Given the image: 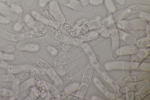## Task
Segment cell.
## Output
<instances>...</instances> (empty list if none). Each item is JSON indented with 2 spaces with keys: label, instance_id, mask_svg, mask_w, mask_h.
<instances>
[{
  "label": "cell",
  "instance_id": "51",
  "mask_svg": "<svg viewBox=\"0 0 150 100\" xmlns=\"http://www.w3.org/2000/svg\"><path fill=\"white\" fill-rule=\"evenodd\" d=\"M115 24L119 32L122 29V25L119 21L115 22Z\"/></svg>",
  "mask_w": 150,
  "mask_h": 100
},
{
  "label": "cell",
  "instance_id": "18",
  "mask_svg": "<svg viewBox=\"0 0 150 100\" xmlns=\"http://www.w3.org/2000/svg\"><path fill=\"white\" fill-rule=\"evenodd\" d=\"M43 42L47 45L48 46L53 47L58 50H61L62 49V45L54 40V38L49 36H46L44 37L41 38Z\"/></svg>",
  "mask_w": 150,
  "mask_h": 100
},
{
  "label": "cell",
  "instance_id": "30",
  "mask_svg": "<svg viewBox=\"0 0 150 100\" xmlns=\"http://www.w3.org/2000/svg\"><path fill=\"white\" fill-rule=\"evenodd\" d=\"M92 74V70L87 68L85 71L82 80V83L89 85L90 84Z\"/></svg>",
  "mask_w": 150,
  "mask_h": 100
},
{
  "label": "cell",
  "instance_id": "46",
  "mask_svg": "<svg viewBox=\"0 0 150 100\" xmlns=\"http://www.w3.org/2000/svg\"><path fill=\"white\" fill-rule=\"evenodd\" d=\"M53 0H40L39 2V5L41 7H45L48 4L50 3Z\"/></svg>",
  "mask_w": 150,
  "mask_h": 100
},
{
  "label": "cell",
  "instance_id": "40",
  "mask_svg": "<svg viewBox=\"0 0 150 100\" xmlns=\"http://www.w3.org/2000/svg\"><path fill=\"white\" fill-rule=\"evenodd\" d=\"M86 99L83 97L71 94H68L64 97L65 100H83Z\"/></svg>",
  "mask_w": 150,
  "mask_h": 100
},
{
  "label": "cell",
  "instance_id": "9",
  "mask_svg": "<svg viewBox=\"0 0 150 100\" xmlns=\"http://www.w3.org/2000/svg\"><path fill=\"white\" fill-rule=\"evenodd\" d=\"M73 84V81L69 79L63 82L56 88L53 87L52 86H50L47 88V90L53 96H56L71 87Z\"/></svg>",
  "mask_w": 150,
  "mask_h": 100
},
{
  "label": "cell",
  "instance_id": "1",
  "mask_svg": "<svg viewBox=\"0 0 150 100\" xmlns=\"http://www.w3.org/2000/svg\"><path fill=\"white\" fill-rule=\"evenodd\" d=\"M30 73L38 96L42 100H48L49 92L38 70L36 68H33L30 70Z\"/></svg>",
  "mask_w": 150,
  "mask_h": 100
},
{
  "label": "cell",
  "instance_id": "56",
  "mask_svg": "<svg viewBox=\"0 0 150 100\" xmlns=\"http://www.w3.org/2000/svg\"><path fill=\"white\" fill-rule=\"evenodd\" d=\"M11 0V1H19V0Z\"/></svg>",
  "mask_w": 150,
  "mask_h": 100
},
{
  "label": "cell",
  "instance_id": "43",
  "mask_svg": "<svg viewBox=\"0 0 150 100\" xmlns=\"http://www.w3.org/2000/svg\"><path fill=\"white\" fill-rule=\"evenodd\" d=\"M139 18L145 19L149 22L150 21V16L149 13L142 12L139 13Z\"/></svg>",
  "mask_w": 150,
  "mask_h": 100
},
{
  "label": "cell",
  "instance_id": "42",
  "mask_svg": "<svg viewBox=\"0 0 150 100\" xmlns=\"http://www.w3.org/2000/svg\"><path fill=\"white\" fill-rule=\"evenodd\" d=\"M40 48L39 45L36 44H32L27 49L28 50L33 52H37Z\"/></svg>",
  "mask_w": 150,
  "mask_h": 100
},
{
  "label": "cell",
  "instance_id": "2",
  "mask_svg": "<svg viewBox=\"0 0 150 100\" xmlns=\"http://www.w3.org/2000/svg\"><path fill=\"white\" fill-rule=\"evenodd\" d=\"M119 22L122 25V30L126 31L132 30H145L149 24L148 21L146 20L140 18L123 20Z\"/></svg>",
  "mask_w": 150,
  "mask_h": 100
},
{
  "label": "cell",
  "instance_id": "21",
  "mask_svg": "<svg viewBox=\"0 0 150 100\" xmlns=\"http://www.w3.org/2000/svg\"><path fill=\"white\" fill-rule=\"evenodd\" d=\"M32 44L29 39L25 38L19 40L16 44V47L19 50L24 51L27 49Z\"/></svg>",
  "mask_w": 150,
  "mask_h": 100
},
{
  "label": "cell",
  "instance_id": "58",
  "mask_svg": "<svg viewBox=\"0 0 150 100\" xmlns=\"http://www.w3.org/2000/svg\"></svg>",
  "mask_w": 150,
  "mask_h": 100
},
{
  "label": "cell",
  "instance_id": "33",
  "mask_svg": "<svg viewBox=\"0 0 150 100\" xmlns=\"http://www.w3.org/2000/svg\"><path fill=\"white\" fill-rule=\"evenodd\" d=\"M85 22L87 24L89 28H91L93 30H98L104 27L96 21H86Z\"/></svg>",
  "mask_w": 150,
  "mask_h": 100
},
{
  "label": "cell",
  "instance_id": "37",
  "mask_svg": "<svg viewBox=\"0 0 150 100\" xmlns=\"http://www.w3.org/2000/svg\"><path fill=\"white\" fill-rule=\"evenodd\" d=\"M73 43V40L71 37L68 38L64 43L62 45V49L64 51L68 50L71 47Z\"/></svg>",
  "mask_w": 150,
  "mask_h": 100
},
{
  "label": "cell",
  "instance_id": "7",
  "mask_svg": "<svg viewBox=\"0 0 150 100\" xmlns=\"http://www.w3.org/2000/svg\"><path fill=\"white\" fill-rule=\"evenodd\" d=\"M35 64L44 70L52 81H54L59 77L54 68L44 60L40 58L39 62Z\"/></svg>",
  "mask_w": 150,
  "mask_h": 100
},
{
  "label": "cell",
  "instance_id": "13",
  "mask_svg": "<svg viewBox=\"0 0 150 100\" xmlns=\"http://www.w3.org/2000/svg\"><path fill=\"white\" fill-rule=\"evenodd\" d=\"M33 84L32 79L23 82L12 89L11 92V94L13 96H17L25 91Z\"/></svg>",
  "mask_w": 150,
  "mask_h": 100
},
{
  "label": "cell",
  "instance_id": "41",
  "mask_svg": "<svg viewBox=\"0 0 150 100\" xmlns=\"http://www.w3.org/2000/svg\"><path fill=\"white\" fill-rule=\"evenodd\" d=\"M47 49L53 56H56L58 53V50L53 47L48 46L47 47Z\"/></svg>",
  "mask_w": 150,
  "mask_h": 100
},
{
  "label": "cell",
  "instance_id": "23",
  "mask_svg": "<svg viewBox=\"0 0 150 100\" xmlns=\"http://www.w3.org/2000/svg\"><path fill=\"white\" fill-rule=\"evenodd\" d=\"M112 37V54L119 55L120 46V38L119 34L116 35Z\"/></svg>",
  "mask_w": 150,
  "mask_h": 100
},
{
  "label": "cell",
  "instance_id": "48",
  "mask_svg": "<svg viewBox=\"0 0 150 100\" xmlns=\"http://www.w3.org/2000/svg\"><path fill=\"white\" fill-rule=\"evenodd\" d=\"M8 18L6 17L0 13V22L4 23H8L10 22Z\"/></svg>",
  "mask_w": 150,
  "mask_h": 100
},
{
  "label": "cell",
  "instance_id": "28",
  "mask_svg": "<svg viewBox=\"0 0 150 100\" xmlns=\"http://www.w3.org/2000/svg\"><path fill=\"white\" fill-rule=\"evenodd\" d=\"M0 35L7 40L14 41L15 34L8 32L3 27H0Z\"/></svg>",
  "mask_w": 150,
  "mask_h": 100
},
{
  "label": "cell",
  "instance_id": "12",
  "mask_svg": "<svg viewBox=\"0 0 150 100\" xmlns=\"http://www.w3.org/2000/svg\"><path fill=\"white\" fill-rule=\"evenodd\" d=\"M30 73L24 72L16 75L9 82L13 87H15L23 82L30 79Z\"/></svg>",
  "mask_w": 150,
  "mask_h": 100
},
{
  "label": "cell",
  "instance_id": "17",
  "mask_svg": "<svg viewBox=\"0 0 150 100\" xmlns=\"http://www.w3.org/2000/svg\"><path fill=\"white\" fill-rule=\"evenodd\" d=\"M31 66L29 65H9L8 68L9 73L16 74L23 71L30 70Z\"/></svg>",
  "mask_w": 150,
  "mask_h": 100
},
{
  "label": "cell",
  "instance_id": "36",
  "mask_svg": "<svg viewBox=\"0 0 150 100\" xmlns=\"http://www.w3.org/2000/svg\"><path fill=\"white\" fill-rule=\"evenodd\" d=\"M25 95L31 100H36L39 98L35 92L30 89L28 88L25 91Z\"/></svg>",
  "mask_w": 150,
  "mask_h": 100
},
{
  "label": "cell",
  "instance_id": "50",
  "mask_svg": "<svg viewBox=\"0 0 150 100\" xmlns=\"http://www.w3.org/2000/svg\"><path fill=\"white\" fill-rule=\"evenodd\" d=\"M9 6L4 3L0 2V12L1 13L9 8Z\"/></svg>",
  "mask_w": 150,
  "mask_h": 100
},
{
  "label": "cell",
  "instance_id": "39",
  "mask_svg": "<svg viewBox=\"0 0 150 100\" xmlns=\"http://www.w3.org/2000/svg\"><path fill=\"white\" fill-rule=\"evenodd\" d=\"M112 13L110 11H108L107 13L108 18H107V26L108 27L112 26L115 23Z\"/></svg>",
  "mask_w": 150,
  "mask_h": 100
},
{
  "label": "cell",
  "instance_id": "10",
  "mask_svg": "<svg viewBox=\"0 0 150 100\" xmlns=\"http://www.w3.org/2000/svg\"><path fill=\"white\" fill-rule=\"evenodd\" d=\"M46 33L44 31H30L24 33L15 34L14 41H18L25 39L41 38L45 36Z\"/></svg>",
  "mask_w": 150,
  "mask_h": 100
},
{
  "label": "cell",
  "instance_id": "35",
  "mask_svg": "<svg viewBox=\"0 0 150 100\" xmlns=\"http://www.w3.org/2000/svg\"><path fill=\"white\" fill-rule=\"evenodd\" d=\"M82 84L79 89L76 95L83 97L88 89V85L83 84Z\"/></svg>",
  "mask_w": 150,
  "mask_h": 100
},
{
  "label": "cell",
  "instance_id": "32",
  "mask_svg": "<svg viewBox=\"0 0 150 100\" xmlns=\"http://www.w3.org/2000/svg\"><path fill=\"white\" fill-rule=\"evenodd\" d=\"M105 6L108 11L114 13L116 11V8L112 0H103Z\"/></svg>",
  "mask_w": 150,
  "mask_h": 100
},
{
  "label": "cell",
  "instance_id": "22",
  "mask_svg": "<svg viewBox=\"0 0 150 100\" xmlns=\"http://www.w3.org/2000/svg\"><path fill=\"white\" fill-rule=\"evenodd\" d=\"M120 54H135L138 52V47L135 45H129L121 47L119 49Z\"/></svg>",
  "mask_w": 150,
  "mask_h": 100
},
{
  "label": "cell",
  "instance_id": "31",
  "mask_svg": "<svg viewBox=\"0 0 150 100\" xmlns=\"http://www.w3.org/2000/svg\"><path fill=\"white\" fill-rule=\"evenodd\" d=\"M127 32L134 37L138 38L145 37L146 34L145 30H132Z\"/></svg>",
  "mask_w": 150,
  "mask_h": 100
},
{
  "label": "cell",
  "instance_id": "26",
  "mask_svg": "<svg viewBox=\"0 0 150 100\" xmlns=\"http://www.w3.org/2000/svg\"><path fill=\"white\" fill-rule=\"evenodd\" d=\"M15 50V47L12 44L0 46V56L11 54L14 52Z\"/></svg>",
  "mask_w": 150,
  "mask_h": 100
},
{
  "label": "cell",
  "instance_id": "44",
  "mask_svg": "<svg viewBox=\"0 0 150 100\" xmlns=\"http://www.w3.org/2000/svg\"><path fill=\"white\" fill-rule=\"evenodd\" d=\"M11 54H6L0 56V59L4 60H12L14 58V56Z\"/></svg>",
  "mask_w": 150,
  "mask_h": 100
},
{
  "label": "cell",
  "instance_id": "54",
  "mask_svg": "<svg viewBox=\"0 0 150 100\" xmlns=\"http://www.w3.org/2000/svg\"><path fill=\"white\" fill-rule=\"evenodd\" d=\"M119 4L121 5H124L126 2L125 0H115Z\"/></svg>",
  "mask_w": 150,
  "mask_h": 100
},
{
  "label": "cell",
  "instance_id": "8",
  "mask_svg": "<svg viewBox=\"0 0 150 100\" xmlns=\"http://www.w3.org/2000/svg\"><path fill=\"white\" fill-rule=\"evenodd\" d=\"M91 56L90 52H86L77 64L68 72L71 77L76 75L87 64Z\"/></svg>",
  "mask_w": 150,
  "mask_h": 100
},
{
  "label": "cell",
  "instance_id": "6",
  "mask_svg": "<svg viewBox=\"0 0 150 100\" xmlns=\"http://www.w3.org/2000/svg\"><path fill=\"white\" fill-rule=\"evenodd\" d=\"M30 9L25 6L22 8L18 22L13 26V29L15 31H20L25 26L30 16L31 12Z\"/></svg>",
  "mask_w": 150,
  "mask_h": 100
},
{
  "label": "cell",
  "instance_id": "20",
  "mask_svg": "<svg viewBox=\"0 0 150 100\" xmlns=\"http://www.w3.org/2000/svg\"><path fill=\"white\" fill-rule=\"evenodd\" d=\"M62 29L68 33L72 38H78L79 34L76 30L70 24L68 23L65 22L62 25Z\"/></svg>",
  "mask_w": 150,
  "mask_h": 100
},
{
  "label": "cell",
  "instance_id": "5",
  "mask_svg": "<svg viewBox=\"0 0 150 100\" xmlns=\"http://www.w3.org/2000/svg\"><path fill=\"white\" fill-rule=\"evenodd\" d=\"M86 51L84 48L81 46L65 54L62 59L63 65H67L75 62L82 57Z\"/></svg>",
  "mask_w": 150,
  "mask_h": 100
},
{
  "label": "cell",
  "instance_id": "16",
  "mask_svg": "<svg viewBox=\"0 0 150 100\" xmlns=\"http://www.w3.org/2000/svg\"><path fill=\"white\" fill-rule=\"evenodd\" d=\"M119 32V38L129 45H135L136 39L132 34L127 31L122 30Z\"/></svg>",
  "mask_w": 150,
  "mask_h": 100
},
{
  "label": "cell",
  "instance_id": "27",
  "mask_svg": "<svg viewBox=\"0 0 150 100\" xmlns=\"http://www.w3.org/2000/svg\"><path fill=\"white\" fill-rule=\"evenodd\" d=\"M136 45L138 48H144L148 47L150 45L149 36L140 38L136 42Z\"/></svg>",
  "mask_w": 150,
  "mask_h": 100
},
{
  "label": "cell",
  "instance_id": "34",
  "mask_svg": "<svg viewBox=\"0 0 150 100\" xmlns=\"http://www.w3.org/2000/svg\"><path fill=\"white\" fill-rule=\"evenodd\" d=\"M16 76V74L11 73L9 74H0V82H10Z\"/></svg>",
  "mask_w": 150,
  "mask_h": 100
},
{
  "label": "cell",
  "instance_id": "49",
  "mask_svg": "<svg viewBox=\"0 0 150 100\" xmlns=\"http://www.w3.org/2000/svg\"><path fill=\"white\" fill-rule=\"evenodd\" d=\"M9 65L6 61L0 59V67L3 68H8Z\"/></svg>",
  "mask_w": 150,
  "mask_h": 100
},
{
  "label": "cell",
  "instance_id": "53",
  "mask_svg": "<svg viewBox=\"0 0 150 100\" xmlns=\"http://www.w3.org/2000/svg\"><path fill=\"white\" fill-rule=\"evenodd\" d=\"M83 6H86L89 3V0H80Z\"/></svg>",
  "mask_w": 150,
  "mask_h": 100
},
{
  "label": "cell",
  "instance_id": "45",
  "mask_svg": "<svg viewBox=\"0 0 150 100\" xmlns=\"http://www.w3.org/2000/svg\"><path fill=\"white\" fill-rule=\"evenodd\" d=\"M35 1V0H25L24 6L28 8H31L33 6Z\"/></svg>",
  "mask_w": 150,
  "mask_h": 100
},
{
  "label": "cell",
  "instance_id": "38",
  "mask_svg": "<svg viewBox=\"0 0 150 100\" xmlns=\"http://www.w3.org/2000/svg\"><path fill=\"white\" fill-rule=\"evenodd\" d=\"M65 55L63 53H61L54 59V65L55 67H60L62 65H63L62 59Z\"/></svg>",
  "mask_w": 150,
  "mask_h": 100
},
{
  "label": "cell",
  "instance_id": "14",
  "mask_svg": "<svg viewBox=\"0 0 150 100\" xmlns=\"http://www.w3.org/2000/svg\"><path fill=\"white\" fill-rule=\"evenodd\" d=\"M59 3L74 10L79 11L83 9V5L78 0H58Z\"/></svg>",
  "mask_w": 150,
  "mask_h": 100
},
{
  "label": "cell",
  "instance_id": "11",
  "mask_svg": "<svg viewBox=\"0 0 150 100\" xmlns=\"http://www.w3.org/2000/svg\"><path fill=\"white\" fill-rule=\"evenodd\" d=\"M74 26L79 34L82 37L86 38L90 35V29L87 24L82 20L76 19L74 22Z\"/></svg>",
  "mask_w": 150,
  "mask_h": 100
},
{
  "label": "cell",
  "instance_id": "55",
  "mask_svg": "<svg viewBox=\"0 0 150 100\" xmlns=\"http://www.w3.org/2000/svg\"><path fill=\"white\" fill-rule=\"evenodd\" d=\"M49 100H64V99L56 96L52 97L49 98Z\"/></svg>",
  "mask_w": 150,
  "mask_h": 100
},
{
  "label": "cell",
  "instance_id": "19",
  "mask_svg": "<svg viewBox=\"0 0 150 100\" xmlns=\"http://www.w3.org/2000/svg\"><path fill=\"white\" fill-rule=\"evenodd\" d=\"M130 14L127 9L125 8L114 13L113 16L115 22H116L128 17Z\"/></svg>",
  "mask_w": 150,
  "mask_h": 100
},
{
  "label": "cell",
  "instance_id": "25",
  "mask_svg": "<svg viewBox=\"0 0 150 100\" xmlns=\"http://www.w3.org/2000/svg\"><path fill=\"white\" fill-rule=\"evenodd\" d=\"M13 87L9 82L0 88V100L9 94L12 90Z\"/></svg>",
  "mask_w": 150,
  "mask_h": 100
},
{
  "label": "cell",
  "instance_id": "47",
  "mask_svg": "<svg viewBox=\"0 0 150 100\" xmlns=\"http://www.w3.org/2000/svg\"><path fill=\"white\" fill-rule=\"evenodd\" d=\"M104 2L103 0H89V3L94 6L101 4Z\"/></svg>",
  "mask_w": 150,
  "mask_h": 100
},
{
  "label": "cell",
  "instance_id": "15",
  "mask_svg": "<svg viewBox=\"0 0 150 100\" xmlns=\"http://www.w3.org/2000/svg\"><path fill=\"white\" fill-rule=\"evenodd\" d=\"M130 14L140 13H150V6L148 5L136 4L129 6L127 8Z\"/></svg>",
  "mask_w": 150,
  "mask_h": 100
},
{
  "label": "cell",
  "instance_id": "3",
  "mask_svg": "<svg viewBox=\"0 0 150 100\" xmlns=\"http://www.w3.org/2000/svg\"><path fill=\"white\" fill-rule=\"evenodd\" d=\"M38 18L52 33L54 40L58 41L62 37V32L58 26L53 22L46 14H40Z\"/></svg>",
  "mask_w": 150,
  "mask_h": 100
},
{
  "label": "cell",
  "instance_id": "4",
  "mask_svg": "<svg viewBox=\"0 0 150 100\" xmlns=\"http://www.w3.org/2000/svg\"><path fill=\"white\" fill-rule=\"evenodd\" d=\"M49 12L54 18L56 22L59 25L65 22L66 18L63 14L58 3L53 0L50 3Z\"/></svg>",
  "mask_w": 150,
  "mask_h": 100
},
{
  "label": "cell",
  "instance_id": "24",
  "mask_svg": "<svg viewBox=\"0 0 150 100\" xmlns=\"http://www.w3.org/2000/svg\"><path fill=\"white\" fill-rule=\"evenodd\" d=\"M28 26L36 31L47 30V28L40 21H34L30 23Z\"/></svg>",
  "mask_w": 150,
  "mask_h": 100
},
{
  "label": "cell",
  "instance_id": "52",
  "mask_svg": "<svg viewBox=\"0 0 150 100\" xmlns=\"http://www.w3.org/2000/svg\"><path fill=\"white\" fill-rule=\"evenodd\" d=\"M85 8V11L86 12H89L92 11L93 10V7L91 4H87Z\"/></svg>",
  "mask_w": 150,
  "mask_h": 100
},
{
  "label": "cell",
  "instance_id": "29",
  "mask_svg": "<svg viewBox=\"0 0 150 100\" xmlns=\"http://www.w3.org/2000/svg\"><path fill=\"white\" fill-rule=\"evenodd\" d=\"M71 77L68 72L65 73L61 76L59 77L55 81L52 85V87L56 88L60 84Z\"/></svg>",
  "mask_w": 150,
  "mask_h": 100
},
{
  "label": "cell",
  "instance_id": "57",
  "mask_svg": "<svg viewBox=\"0 0 150 100\" xmlns=\"http://www.w3.org/2000/svg\"></svg>",
  "mask_w": 150,
  "mask_h": 100
}]
</instances>
